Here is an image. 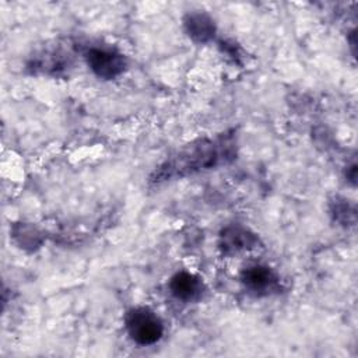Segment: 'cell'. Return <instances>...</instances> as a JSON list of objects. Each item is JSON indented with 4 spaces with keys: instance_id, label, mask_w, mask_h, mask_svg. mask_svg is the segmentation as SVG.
Masks as SVG:
<instances>
[{
    "instance_id": "1",
    "label": "cell",
    "mask_w": 358,
    "mask_h": 358,
    "mask_svg": "<svg viewBox=\"0 0 358 358\" xmlns=\"http://www.w3.org/2000/svg\"><path fill=\"white\" fill-rule=\"evenodd\" d=\"M126 327L130 337L140 345L157 343L164 333L159 317L147 308L131 309L126 316Z\"/></svg>"
},
{
    "instance_id": "2",
    "label": "cell",
    "mask_w": 358,
    "mask_h": 358,
    "mask_svg": "<svg viewBox=\"0 0 358 358\" xmlns=\"http://www.w3.org/2000/svg\"><path fill=\"white\" fill-rule=\"evenodd\" d=\"M90 67L103 78H112L122 73L124 60L122 55L105 49H91L87 55Z\"/></svg>"
},
{
    "instance_id": "3",
    "label": "cell",
    "mask_w": 358,
    "mask_h": 358,
    "mask_svg": "<svg viewBox=\"0 0 358 358\" xmlns=\"http://www.w3.org/2000/svg\"><path fill=\"white\" fill-rule=\"evenodd\" d=\"M172 294L182 301H193L201 295V282L197 277L189 273H178L171 280Z\"/></svg>"
},
{
    "instance_id": "4",
    "label": "cell",
    "mask_w": 358,
    "mask_h": 358,
    "mask_svg": "<svg viewBox=\"0 0 358 358\" xmlns=\"http://www.w3.org/2000/svg\"><path fill=\"white\" fill-rule=\"evenodd\" d=\"M243 281L253 291H266L267 288L273 287L275 278L268 268L255 266L249 267L243 273Z\"/></svg>"
},
{
    "instance_id": "5",
    "label": "cell",
    "mask_w": 358,
    "mask_h": 358,
    "mask_svg": "<svg viewBox=\"0 0 358 358\" xmlns=\"http://www.w3.org/2000/svg\"><path fill=\"white\" fill-rule=\"evenodd\" d=\"M189 31L190 34L197 38L199 41H204L207 39L211 32H213V25H211V21L208 18H206L204 15H192L190 20H189Z\"/></svg>"
}]
</instances>
